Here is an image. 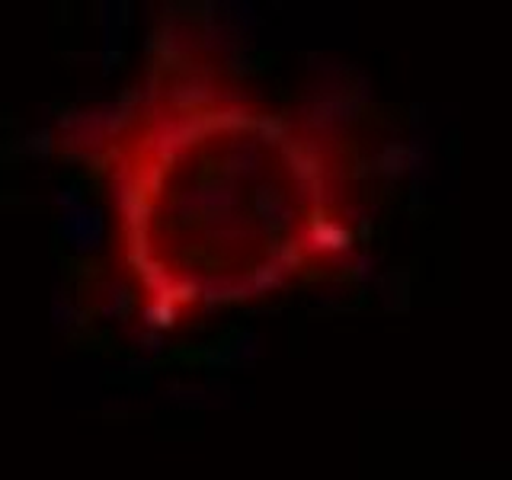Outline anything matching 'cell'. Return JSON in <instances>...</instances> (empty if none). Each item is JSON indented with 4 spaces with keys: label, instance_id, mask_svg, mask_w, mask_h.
<instances>
[{
    "label": "cell",
    "instance_id": "cell-1",
    "mask_svg": "<svg viewBox=\"0 0 512 480\" xmlns=\"http://www.w3.org/2000/svg\"><path fill=\"white\" fill-rule=\"evenodd\" d=\"M106 205L96 298L167 336L343 276L362 256L378 148L356 93L272 96L199 16H164L132 80L52 128Z\"/></svg>",
    "mask_w": 512,
    "mask_h": 480
}]
</instances>
